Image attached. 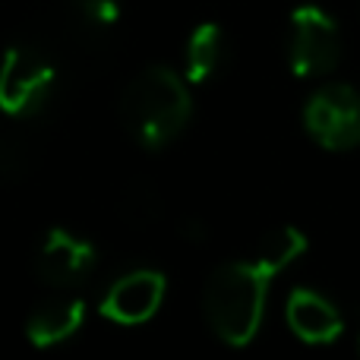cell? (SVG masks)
<instances>
[{"label": "cell", "instance_id": "3957f363", "mask_svg": "<svg viewBox=\"0 0 360 360\" xmlns=\"http://www.w3.org/2000/svg\"><path fill=\"white\" fill-rule=\"evenodd\" d=\"M288 67L300 79H316L342 60V32L338 22L316 4H304L288 19Z\"/></svg>", "mask_w": 360, "mask_h": 360}, {"label": "cell", "instance_id": "9c48e42d", "mask_svg": "<svg viewBox=\"0 0 360 360\" xmlns=\"http://www.w3.org/2000/svg\"><path fill=\"white\" fill-rule=\"evenodd\" d=\"M82 323H86V304H82V297L54 294V297H44L29 313L25 335H29V342L35 348H54V345L73 338L82 329Z\"/></svg>", "mask_w": 360, "mask_h": 360}, {"label": "cell", "instance_id": "7c38bea8", "mask_svg": "<svg viewBox=\"0 0 360 360\" xmlns=\"http://www.w3.org/2000/svg\"><path fill=\"white\" fill-rule=\"evenodd\" d=\"M162 212V199L158 190L149 180H133L124 193H120V218H124L130 228H146L152 224Z\"/></svg>", "mask_w": 360, "mask_h": 360}, {"label": "cell", "instance_id": "30bf717a", "mask_svg": "<svg viewBox=\"0 0 360 360\" xmlns=\"http://www.w3.org/2000/svg\"><path fill=\"white\" fill-rule=\"evenodd\" d=\"M228 63V35L218 22H202L193 29L184 54V76L190 86L215 79Z\"/></svg>", "mask_w": 360, "mask_h": 360}, {"label": "cell", "instance_id": "8fae6325", "mask_svg": "<svg viewBox=\"0 0 360 360\" xmlns=\"http://www.w3.org/2000/svg\"><path fill=\"white\" fill-rule=\"evenodd\" d=\"M300 253H307V234L294 224H281V228H272L269 234H262L253 259L259 266H266L272 275H281Z\"/></svg>", "mask_w": 360, "mask_h": 360}, {"label": "cell", "instance_id": "8992f818", "mask_svg": "<svg viewBox=\"0 0 360 360\" xmlns=\"http://www.w3.org/2000/svg\"><path fill=\"white\" fill-rule=\"evenodd\" d=\"M95 262L98 253L86 237L67 228H51L35 253V275L48 288H73L95 272Z\"/></svg>", "mask_w": 360, "mask_h": 360}, {"label": "cell", "instance_id": "7a4b0ae2", "mask_svg": "<svg viewBox=\"0 0 360 360\" xmlns=\"http://www.w3.org/2000/svg\"><path fill=\"white\" fill-rule=\"evenodd\" d=\"M190 82L186 76H177L171 67H146L127 82L124 98H120V114L143 149H165L171 139L184 133L193 114Z\"/></svg>", "mask_w": 360, "mask_h": 360}, {"label": "cell", "instance_id": "5b68a950", "mask_svg": "<svg viewBox=\"0 0 360 360\" xmlns=\"http://www.w3.org/2000/svg\"><path fill=\"white\" fill-rule=\"evenodd\" d=\"M304 127L313 143L329 152H348L360 146V92L345 82L316 89L304 105Z\"/></svg>", "mask_w": 360, "mask_h": 360}, {"label": "cell", "instance_id": "52a82bcc", "mask_svg": "<svg viewBox=\"0 0 360 360\" xmlns=\"http://www.w3.org/2000/svg\"><path fill=\"white\" fill-rule=\"evenodd\" d=\"M165 291H168V278L158 269H133L108 288L98 310L101 316L117 326L149 323L162 307Z\"/></svg>", "mask_w": 360, "mask_h": 360}, {"label": "cell", "instance_id": "5bb4252c", "mask_svg": "<svg viewBox=\"0 0 360 360\" xmlns=\"http://www.w3.org/2000/svg\"><path fill=\"white\" fill-rule=\"evenodd\" d=\"M180 231H184V237L190 243H199V240H205V234H209V228H205L199 218H186L184 224H180Z\"/></svg>", "mask_w": 360, "mask_h": 360}, {"label": "cell", "instance_id": "4fadbf2b", "mask_svg": "<svg viewBox=\"0 0 360 360\" xmlns=\"http://www.w3.org/2000/svg\"><path fill=\"white\" fill-rule=\"evenodd\" d=\"M120 4L117 0H79V22L89 32H108L117 25Z\"/></svg>", "mask_w": 360, "mask_h": 360}, {"label": "cell", "instance_id": "9a60e30c", "mask_svg": "<svg viewBox=\"0 0 360 360\" xmlns=\"http://www.w3.org/2000/svg\"><path fill=\"white\" fill-rule=\"evenodd\" d=\"M357 354H360V335H357Z\"/></svg>", "mask_w": 360, "mask_h": 360}, {"label": "cell", "instance_id": "6da1fadb", "mask_svg": "<svg viewBox=\"0 0 360 360\" xmlns=\"http://www.w3.org/2000/svg\"><path fill=\"white\" fill-rule=\"evenodd\" d=\"M272 278L275 275L253 256L224 262L209 275L202 291V313L218 342L228 348H243L253 342L266 316Z\"/></svg>", "mask_w": 360, "mask_h": 360}, {"label": "cell", "instance_id": "ba28073f", "mask_svg": "<svg viewBox=\"0 0 360 360\" xmlns=\"http://www.w3.org/2000/svg\"><path fill=\"white\" fill-rule=\"evenodd\" d=\"M285 319L307 345H332L345 332V316L329 297L310 288H294L285 300Z\"/></svg>", "mask_w": 360, "mask_h": 360}, {"label": "cell", "instance_id": "277c9868", "mask_svg": "<svg viewBox=\"0 0 360 360\" xmlns=\"http://www.w3.org/2000/svg\"><path fill=\"white\" fill-rule=\"evenodd\" d=\"M57 70L32 44H10L0 70V108L10 117H32L51 101Z\"/></svg>", "mask_w": 360, "mask_h": 360}]
</instances>
